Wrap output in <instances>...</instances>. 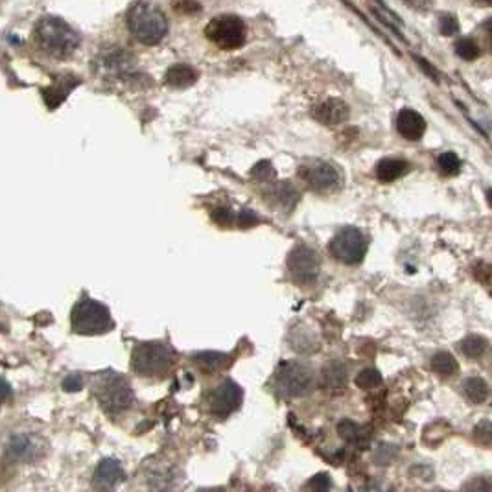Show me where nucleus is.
<instances>
[{"label": "nucleus", "mask_w": 492, "mask_h": 492, "mask_svg": "<svg viewBox=\"0 0 492 492\" xmlns=\"http://www.w3.org/2000/svg\"><path fill=\"white\" fill-rule=\"evenodd\" d=\"M70 325H72V330L82 336H100V334H107L115 327L106 304L98 303L87 295H83L82 299L74 304L72 313H70Z\"/></svg>", "instance_id": "obj_4"}, {"label": "nucleus", "mask_w": 492, "mask_h": 492, "mask_svg": "<svg viewBox=\"0 0 492 492\" xmlns=\"http://www.w3.org/2000/svg\"><path fill=\"white\" fill-rule=\"evenodd\" d=\"M125 21L131 35L142 45H157L168 32V18L162 9L147 0H137L129 6Z\"/></svg>", "instance_id": "obj_1"}, {"label": "nucleus", "mask_w": 492, "mask_h": 492, "mask_svg": "<svg viewBox=\"0 0 492 492\" xmlns=\"http://www.w3.org/2000/svg\"><path fill=\"white\" fill-rule=\"evenodd\" d=\"M194 362L205 374H216L229 367L230 356L221 354V352H199L194 356Z\"/></svg>", "instance_id": "obj_21"}, {"label": "nucleus", "mask_w": 492, "mask_h": 492, "mask_svg": "<svg viewBox=\"0 0 492 492\" xmlns=\"http://www.w3.org/2000/svg\"><path fill=\"white\" fill-rule=\"evenodd\" d=\"M315 374L310 365L303 362H284L275 374L276 395L282 398H301L312 393Z\"/></svg>", "instance_id": "obj_6"}, {"label": "nucleus", "mask_w": 492, "mask_h": 492, "mask_svg": "<svg viewBox=\"0 0 492 492\" xmlns=\"http://www.w3.org/2000/svg\"><path fill=\"white\" fill-rule=\"evenodd\" d=\"M463 391H465L466 398H469L472 404H481L488 398V386L483 378L472 376L469 380H465L463 384Z\"/></svg>", "instance_id": "obj_25"}, {"label": "nucleus", "mask_w": 492, "mask_h": 492, "mask_svg": "<svg viewBox=\"0 0 492 492\" xmlns=\"http://www.w3.org/2000/svg\"><path fill=\"white\" fill-rule=\"evenodd\" d=\"M251 177L258 183H269V181L275 179V170H273V164L269 161H260L258 164H255V168L251 170Z\"/></svg>", "instance_id": "obj_30"}, {"label": "nucleus", "mask_w": 492, "mask_h": 492, "mask_svg": "<svg viewBox=\"0 0 492 492\" xmlns=\"http://www.w3.org/2000/svg\"><path fill=\"white\" fill-rule=\"evenodd\" d=\"M83 387V378L79 374H69V376L63 380V389L65 391H82Z\"/></svg>", "instance_id": "obj_37"}, {"label": "nucleus", "mask_w": 492, "mask_h": 492, "mask_svg": "<svg viewBox=\"0 0 492 492\" xmlns=\"http://www.w3.org/2000/svg\"><path fill=\"white\" fill-rule=\"evenodd\" d=\"M125 479V472L120 465V461L116 459H101L98 463L94 474H92V483L96 488H104V491H111V488L118 487Z\"/></svg>", "instance_id": "obj_14"}, {"label": "nucleus", "mask_w": 492, "mask_h": 492, "mask_svg": "<svg viewBox=\"0 0 492 492\" xmlns=\"http://www.w3.org/2000/svg\"><path fill=\"white\" fill-rule=\"evenodd\" d=\"M98 404L106 413L118 415L129 410L135 401L133 389L122 374L107 371L98 374L96 382L92 386Z\"/></svg>", "instance_id": "obj_3"}, {"label": "nucleus", "mask_w": 492, "mask_h": 492, "mask_svg": "<svg viewBox=\"0 0 492 492\" xmlns=\"http://www.w3.org/2000/svg\"><path fill=\"white\" fill-rule=\"evenodd\" d=\"M35 41L45 54L65 60L78 50L79 33L60 17H43L35 24Z\"/></svg>", "instance_id": "obj_2"}, {"label": "nucleus", "mask_w": 492, "mask_h": 492, "mask_svg": "<svg viewBox=\"0 0 492 492\" xmlns=\"http://www.w3.org/2000/svg\"><path fill=\"white\" fill-rule=\"evenodd\" d=\"M439 30H441L442 35H454L459 30V21H457L456 15L442 13L439 18Z\"/></svg>", "instance_id": "obj_33"}, {"label": "nucleus", "mask_w": 492, "mask_h": 492, "mask_svg": "<svg viewBox=\"0 0 492 492\" xmlns=\"http://www.w3.org/2000/svg\"><path fill=\"white\" fill-rule=\"evenodd\" d=\"M198 78H199V74L198 70L194 69V67L184 65V63H177V65H172L170 69L166 70L164 79L170 87L184 89V87L194 85V83L198 82Z\"/></svg>", "instance_id": "obj_18"}, {"label": "nucleus", "mask_w": 492, "mask_h": 492, "mask_svg": "<svg viewBox=\"0 0 492 492\" xmlns=\"http://www.w3.org/2000/svg\"><path fill=\"white\" fill-rule=\"evenodd\" d=\"M474 276L485 286H492V266L488 264H478L474 267Z\"/></svg>", "instance_id": "obj_35"}, {"label": "nucleus", "mask_w": 492, "mask_h": 492, "mask_svg": "<svg viewBox=\"0 0 492 492\" xmlns=\"http://www.w3.org/2000/svg\"><path fill=\"white\" fill-rule=\"evenodd\" d=\"M242 401H244V393L233 380H223L216 387H212V391L207 396L208 411L216 419H227L229 415L240 410Z\"/></svg>", "instance_id": "obj_11"}, {"label": "nucleus", "mask_w": 492, "mask_h": 492, "mask_svg": "<svg viewBox=\"0 0 492 492\" xmlns=\"http://www.w3.org/2000/svg\"><path fill=\"white\" fill-rule=\"evenodd\" d=\"M483 30H485V33H487L488 39H492V18H487V21H485Z\"/></svg>", "instance_id": "obj_39"}, {"label": "nucleus", "mask_w": 492, "mask_h": 492, "mask_svg": "<svg viewBox=\"0 0 492 492\" xmlns=\"http://www.w3.org/2000/svg\"><path fill=\"white\" fill-rule=\"evenodd\" d=\"M79 83H82V79L76 78V76H72V74H63V76H57L50 87L43 89V100H45V104L48 106V109H55V107H60L61 104H63V101L69 98L70 92L78 87Z\"/></svg>", "instance_id": "obj_15"}, {"label": "nucleus", "mask_w": 492, "mask_h": 492, "mask_svg": "<svg viewBox=\"0 0 492 492\" xmlns=\"http://www.w3.org/2000/svg\"><path fill=\"white\" fill-rule=\"evenodd\" d=\"M395 456H396L395 447L380 445V447H378V450L374 452V461H376L378 465H389Z\"/></svg>", "instance_id": "obj_34"}, {"label": "nucleus", "mask_w": 492, "mask_h": 492, "mask_svg": "<svg viewBox=\"0 0 492 492\" xmlns=\"http://www.w3.org/2000/svg\"><path fill=\"white\" fill-rule=\"evenodd\" d=\"M272 198L276 207L282 208L284 212H291V208L299 201V192H297L293 184H290L288 181H282V183H276L272 189Z\"/></svg>", "instance_id": "obj_22"}, {"label": "nucleus", "mask_w": 492, "mask_h": 492, "mask_svg": "<svg viewBox=\"0 0 492 492\" xmlns=\"http://www.w3.org/2000/svg\"><path fill=\"white\" fill-rule=\"evenodd\" d=\"M474 439L476 442L483 445V447H488L492 445V424L488 420H481L474 428Z\"/></svg>", "instance_id": "obj_32"}, {"label": "nucleus", "mask_w": 492, "mask_h": 492, "mask_svg": "<svg viewBox=\"0 0 492 492\" xmlns=\"http://www.w3.org/2000/svg\"><path fill=\"white\" fill-rule=\"evenodd\" d=\"M323 387L328 391H341L347 386V367L341 362H332L327 367H323L321 374Z\"/></svg>", "instance_id": "obj_19"}, {"label": "nucleus", "mask_w": 492, "mask_h": 492, "mask_svg": "<svg viewBox=\"0 0 492 492\" xmlns=\"http://www.w3.org/2000/svg\"><path fill=\"white\" fill-rule=\"evenodd\" d=\"M430 367L439 376H454L459 371V365L450 352H437L430 362Z\"/></svg>", "instance_id": "obj_24"}, {"label": "nucleus", "mask_w": 492, "mask_h": 492, "mask_svg": "<svg viewBox=\"0 0 492 492\" xmlns=\"http://www.w3.org/2000/svg\"><path fill=\"white\" fill-rule=\"evenodd\" d=\"M205 35L208 41L220 46L221 50H236L244 46L247 28L244 21L236 15H218L207 24Z\"/></svg>", "instance_id": "obj_7"}, {"label": "nucleus", "mask_w": 492, "mask_h": 492, "mask_svg": "<svg viewBox=\"0 0 492 492\" xmlns=\"http://www.w3.org/2000/svg\"><path fill=\"white\" fill-rule=\"evenodd\" d=\"M456 54L459 55L461 60L474 61L479 55L478 43H476L474 39H470V37H463V39H459V41L456 43Z\"/></svg>", "instance_id": "obj_27"}, {"label": "nucleus", "mask_w": 492, "mask_h": 492, "mask_svg": "<svg viewBox=\"0 0 492 492\" xmlns=\"http://www.w3.org/2000/svg\"><path fill=\"white\" fill-rule=\"evenodd\" d=\"M487 347H488V341L481 336H469L459 343L461 352H463L466 358H472V359L483 356Z\"/></svg>", "instance_id": "obj_26"}, {"label": "nucleus", "mask_w": 492, "mask_h": 492, "mask_svg": "<svg viewBox=\"0 0 492 492\" xmlns=\"http://www.w3.org/2000/svg\"><path fill=\"white\" fill-rule=\"evenodd\" d=\"M487 201H488V205L492 207V189L487 192Z\"/></svg>", "instance_id": "obj_41"}, {"label": "nucleus", "mask_w": 492, "mask_h": 492, "mask_svg": "<svg viewBox=\"0 0 492 492\" xmlns=\"http://www.w3.org/2000/svg\"><path fill=\"white\" fill-rule=\"evenodd\" d=\"M172 8L181 15H196L203 9L198 0H172Z\"/></svg>", "instance_id": "obj_31"}, {"label": "nucleus", "mask_w": 492, "mask_h": 492, "mask_svg": "<svg viewBox=\"0 0 492 492\" xmlns=\"http://www.w3.org/2000/svg\"><path fill=\"white\" fill-rule=\"evenodd\" d=\"M337 430H340L341 437L345 439V441H349L350 445H354V447L362 448V450L367 447L369 435L365 433V430L362 428V426H358V424L350 423V420H343V423L337 426Z\"/></svg>", "instance_id": "obj_23"}, {"label": "nucleus", "mask_w": 492, "mask_h": 492, "mask_svg": "<svg viewBox=\"0 0 492 492\" xmlns=\"http://www.w3.org/2000/svg\"><path fill=\"white\" fill-rule=\"evenodd\" d=\"M369 242L358 227H343L330 240V255L337 262L356 266L367 255Z\"/></svg>", "instance_id": "obj_8"}, {"label": "nucleus", "mask_w": 492, "mask_h": 492, "mask_svg": "<svg viewBox=\"0 0 492 492\" xmlns=\"http://www.w3.org/2000/svg\"><path fill=\"white\" fill-rule=\"evenodd\" d=\"M6 454L13 461L32 463L43 454V442L32 433H15L6 445Z\"/></svg>", "instance_id": "obj_12"}, {"label": "nucleus", "mask_w": 492, "mask_h": 492, "mask_svg": "<svg viewBox=\"0 0 492 492\" xmlns=\"http://www.w3.org/2000/svg\"><path fill=\"white\" fill-rule=\"evenodd\" d=\"M174 364V352L162 341L138 343L131 352V369L138 376L162 378Z\"/></svg>", "instance_id": "obj_5"}, {"label": "nucleus", "mask_w": 492, "mask_h": 492, "mask_svg": "<svg viewBox=\"0 0 492 492\" xmlns=\"http://www.w3.org/2000/svg\"><path fill=\"white\" fill-rule=\"evenodd\" d=\"M306 487L313 488V491H325V488H330L332 487L330 476H328V474L315 476V478H313L312 481H308V483H306Z\"/></svg>", "instance_id": "obj_36"}, {"label": "nucleus", "mask_w": 492, "mask_h": 492, "mask_svg": "<svg viewBox=\"0 0 492 492\" xmlns=\"http://www.w3.org/2000/svg\"><path fill=\"white\" fill-rule=\"evenodd\" d=\"M133 55L128 54L122 48H111L96 57V70L100 74H111V76H124L133 67Z\"/></svg>", "instance_id": "obj_13"}, {"label": "nucleus", "mask_w": 492, "mask_h": 492, "mask_svg": "<svg viewBox=\"0 0 492 492\" xmlns=\"http://www.w3.org/2000/svg\"><path fill=\"white\" fill-rule=\"evenodd\" d=\"M474 4H478V6H492V0H474Z\"/></svg>", "instance_id": "obj_40"}, {"label": "nucleus", "mask_w": 492, "mask_h": 492, "mask_svg": "<svg viewBox=\"0 0 492 492\" xmlns=\"http://www.w3.org/2000/svg\"><path fill=\"white\" fill-rule=\"evenodd\" d=\"M406 4L413 9H419V11H426V9L432 6V0H404Z\"/></svg>", "instance_id": "obj_38"}, {"label": "nucleus", "mask_w": 492, "mask_h": 492, "mask_svg": "<svg viewBox=\"0 0 492 492\" xmlns=\"http://www.w3.org/2000/svg\"><path fill=\"white\" fill-rule=\"evenodd\" d=\"M313 118L327 125L341 124V122H345L349 118V106L343 100L328 98L327 101H323L313 109Z\"/></svg>", "instance_id": "obj_16"}, {"label": "nucleus", "mask_w": 492, "mask_h": 492, "mask_svg": "<svg viewBox=\"0 0 492 492\" xmlns=\"http://www.w3.org/2000/svg\"><path fill=\"white\" fill-rule=\"evenodd\" d=\"M396 129L406 140H420L426 131V120L413 109H402L396 118Z\"/></svg>", "instance_id": "obj_17"}, {"label": "nucleus", "mask_w": 492, "mask_h": 492, "mask_svg": "<svg viewBox=\"0 0 492 492\" xmlns=\"http://www.w3.org/2000/svg\"><path fill=\"white\" fill-rule=\"evenodd\" d=\"M288 269L295 282L303 288L315 284L321 273V260L308 245H297L288 257Z\"/></svg>", "instance_id": "obj_9"}, {"label": "nucleus", "mask_w": 492, "mask_h": 492, "mask_svg": "<svg viewBox=\"0 0 492 492\" xmlns=\"http://www.w3.org/2000/svg\"><path fill=\"white\" fill-rule=\"evenodd\" d=\"M439 170L445 175H457L461 172V161L459 157L454 152H445L439 157Z\"/></svg>", "instance_id": "obj_28"}, {"label": "nucleus", "mask_w": 492, "mask_h": 492, "mask_svg": "<svg viewBox=\"0 0 492 492\" xmlns=\"http://www.w3.org/2000/svg\"><path fill=\"white\" fill-rule=\"evenodd\" d=\"M301 177L308 189L319 194H328L332 190H337L343 183V174L336 164L327 161H310L303 166Z\"/></svg>", "instance_id": "obj_10"}, {"label": "nucleus", "mask_w": 492, "mask_h": 492, "mask_svg": "<svg viewBox=\"0 0 492 492\" xmlns=\"http://www.w3.org/2000/svg\"><path fill=\"white\" fill-rule=\"evenodd\" d=\"M410 172V164L402 159H384L376 166V177L382 183H393Z\"/></svg>", "instance_id": "obj_20"}, {"label": "nucleus", "mask_w": 492, "mask_h": 492, "mask_svg": "<svg viewBox=\"0 0 492 492\" xmlns=\"http://www.w3.org/2000/svg\"><path fill=\"white\" fill-rule=\"evenodd\" d=\"M382 384V374L376 369H364L362 373L356 376V386L362 389H374Z\"/></svg>", "instance_id": "obj_29"}]
</instances>
